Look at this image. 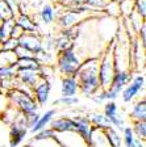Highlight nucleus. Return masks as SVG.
Listing matches in <instances>:
<instances>
[{"mask_svg":"<svg viewBox=\"0 0 146 147\" xmlns=\"http://www.w3.org/2000/svg\"><path fill=\"white\" fill-rule=\"evenodd\" d=\"M97 71H99V58L91 57L80 63L79 68L76 70L74 75L79 84V91L86 97H91L94 93H96L100 89Z\"/></svg>","mask_w":146,"mask_h":147,"instance_id":"f257e3e1","label":"nucleus"},{"mask_svg":"<svg viewBox=\"0 0 146 147\" xmlns=\"http://www.w3.org/2000/svg\"><path fill=\"white\" fill-rule=\"evenodd\" d=\"M18 46L28 50L32 55H37L43 50V41L37 33H24L18 38Z\"/></svg>","mask_w":146,"mask_h":147,"instance_id":"423d86ee","label":"nucleus"},{"mask_svg":"<svg viewBox=\"0 0 146 147\" xmlns=\"http://www.w3.org/2000/svg\"><path fill=\"white\" fill-rule=\"evenodd\" d=\"M82 62L83 61L75 53L74 47H69V49H65L62 51H58L57 66L59 72L63 76H74Z\"/></svg>","mask_w":146,"mask_h":147,"instance_id":"20e7f679","label":"nucleus"},{"mask_svg":"<svg viewBox=\"0 0 146 147\" xmlns=\"http://www.w3.org/2000/svg\"><path fill=\"white\" fill-rule=\"evenodd\" d=\"M1 42H3V41H1V37H0V45H1Z\"/></svg>","mask_w":146,"mask_h":147,"instance_id":"c03bdc74","label":"nucleus"},{"mask_svg":"<svg viewBox=\"0 0 146 147\" xmlns=\"http://www.w3.org/2000/svg\"><path fill=\"white\" fill-rule=\"evenodd\" d=\"M105 131V135H107V139L109 142L111 147H122V137L120 135L119 130L115 127H108L104 130Z\"/></svg>","mask_w":146,"mask_h":147,"instance_id":"412c9836","label":"nucleus"},{"mask_svg":"<svg viewBox=\"0 0 146 147\" xmlns=\"http://www.w3.org/2000/svg\"><path fill=\"white\" fill-rule=\"evenodd\" d=\"M132 130H133L134 137L137 139H140V141L146 139V121H134Z\"/></svg>","mask_w":146,"mask_h":147,"instance_id":"a878e982","label":"nucleus"},{"mask_svg":"<svg viewBox=\"0 0 146 147\" xmlns=\"http://www.w3.org/2000/svg\"><path fill=\"white\" fill-rule=\"evenodd\" d=\"M145 89V76L143 75H137L129 82V84L121 91V97L124 102H130L137 97V95L141 91Z\"/></svg>","mask_w":146,"mask_h":147,"instance_id":"6e6552de","label":"nucleus"},{"mask_svg":"<svg viewBox=\"0 0 146 147\" xmlns=\"http://www.w3.org/2000/svg\"><path fill=\"white\" fill-rule=\"evenodd\" d=\"M24 34V30H22L21 28L18 26V25H13L12 26V29H11V32H9V36L8 37H11V38H15V40H18L20 37Z\"/></svg>","mask_w":146,"mask_h":147,"instance_id":"ea45409f","label":"nucleus"},{"mask_svg":"<svg viewBox=\"0 0 146 147\" xmlns=\"http://www.w3.org/2000/svg\"><path fill=\"white\" fill-rule=\"evenodd\" d=\"M22 147H32L31 144H25V146H22Z\"/></svg>","mask_w":146,"mask_h":147,"instance_id":"37998d69","label":"nucleus"},{"mask_svg":"<svg viewBox=\"0 0 146 147\" xmlns=\"http://www.w3.org/2000/svg\"><path fill=\"white\" fill-rule=\"evenodd\" d=\"M134 141H136V137H134L132 127L130 126H125L122 129V143L125 144V147H133Z\"/></svg>","mask_w":146,"mask_h":147,"instance_id":"c85d7f7f","label":"nucleus"},{"mask_svg":"<svg viewBox=\"0 0 146 147\" xmlns=\"http://www.w3.org/2000/svg\"><path fill=\"white\" fill-rule=\"evenodd\" d=\"M62 147H90V144L76 131L55 133L54 135Z\"/></svg>","mask_w":146,"mask_h":147,"instance_id":"1a4fd4ad","label":"nucleus"},{"mask_svg":"<svg viewBox=\"0 0 146 147\" xmlns=\"http://www.w3.org/2000/svg\"><path fill=\"white\" fill-rule=\"evenodd\" d=\"M129 117L134 121H146V100L142 97V100H138L132 107V110L129 113Z\"/></svg>","mask_w":146,"mask_h":147,"instance_id":"a211bd4d","label":"nucleus"},{"mask_svg":"<svg viewBox=\"0 0 146 147\" xmlns=\"http://www.w3.org/2000/svg\"><path fill=\"white\" fill-rule=\"evenodd\" d=\"M119 7H120V15L129 17L133 13L134 0H119Z\"/></svg>","mask_w":146,"mask_h":147,"instance_id":"cd10ccee","label":"nucleus"},{"mask_svg":"<svg viewBox=\"0 0 146 147\" xmlns=\"http://www.w3.org/2000/svg\"><path fill=\"white\" fill-rule=\"evenodd\" d=\"M40 17L45 25H50L54 21V8L50 4H45L40 11Z\"/></svg>","mask_w":146,"mask_h":147,"instance_id":"b1692460","label":"nucleus"},{"mask_svg":"<svg viewBox=\"0 0 146 147\" xmlns=\"http://www.w3.org/2000/svg\"><path fill=\"white\" fill-rule=\"evenodd\" d=\"M40 79H41V75L38 71L26 70V68H17L15 80H17L20 84L24 86V87H17V88H21V89H25V91L32 92L33 87L40 82Z\"/></svg>","mask_w":146,"mask_h":147,"instance_id":"0eeeda50","label":"nucleus"},{"mask_svg":"<svg viewBox=\"0 0 146 147\" xmlns=\"http://www.w3.org/2000/svg\"><path fill=\"white\" fill-rule=\"evenodd\" d=\"M49 127L54 133H65V131H76L75 122L71 117H59L54 118L50 122Z\"/></svg>","mask_w":146,"mask_h":147,"instance_id":"f8f14e48","label":"nucleus"},{"mask_svg":"<svg viewBox=\"0 0 146 147\" xmlns=\"http://www.w3.org/2000/svg\"><path fill=\"white\" fill-rule=\"evenodd\" d=\"M29 144L32 147H62L55 137L48 138V139H41V141H33L32 139Z\"/></svg>","mask_w":146,"mask_h":147,"instance_id":"bb28decb","label":"nucleus"},{"mask_svg":"<svg viewBox=\"0 0 146 147\" xmlns=\"http://www.w3.org/2000/svg\"><path fill=\"white\" fill-rule=\"evenodd\" d=\"M55 135V133L53 131L52 129L49 127H45V129H42L41 131H38V133H36L34 134V137L32 138L33 141H41V139H48V138H53Z\"/></svg>","mask_w":146,"mask_h":147,"instance_id":"c9c22d12","label":"nucleus"},{"mask_svg":"<svg viewBox=\"0 0 146 147\" xmlns=\"http://www.w3.org/2000/svg\"><path fill=\"white\" fill-rule=\"evenodd\" d=\"M16 61H17V57H16L15 51L0 49V68L13 66L16 64Z\"/></svg>","mask_w":146,"mask_h":147,"instance_id":"5701e85b","label":"nucleus"},{"mask_svg":"<svg viewBox=\"0 0 146 147\" xmlns=\"http://www.w3.org/2000/svg\"><path fill=\"white\" fill-rule=\"evenodd\" d=\"M109 0H86L84 4L87 7H90V8L92 9V11H96V9H104V7L107 5V3H108Z\"/></svg>","mask_w":146,"mask_h":147,"instance_id":"58836bf2","label":"nucleus"},{"mask_svg":"<svg viewBox=\"0 0 146 147\" xmlns=\"http://www.w3.org/2000/svg\"><path fill=\"white\" fill-rule=\"evenodd\" d=\"M54 104H62L66 107H74V105L79 104V97L76 96H62L58 100L54 101Z\"/></svg>","mask_w":146,"mask_h":147,"instance_id":"72a5a7b5","label":"nucleus"},{"mask_svg":"<svg viewBox=\"0 0 146 147\" xmlns=\"http://www.w3.org/2000/svg\"><path fill=\"white\" fill-rule=\"evenodd\" d=\"M88 118H90V121H91L94 127L103 129V130L111 127L109 119L107 118L104 113H91V114H88Z\"/></svg>","mask_w":146,"mask_h":147,"instance_id":"aec40b11","label":"nucleus"},{"mask_svg":"<svg viewBox=\"0 0 146 147\" xmlns=\"http://www.w3.org/2000/svg\"><path fill=\"white\" fill-rule=\"evenodd\" d=\"M79 91V84L75 76H63L61 83L62 96H76Z\"/></svg>","mask_w":146,"mask_h":147,"instance_id":"4468645a","label":"nucleus"},{"mask_svg":"<svg viewBox=\"0 0 146 147\" xmlns=\"http://www.w3.org/2000/svg\"><path fill=\"white\" fill-rule=\"evenodd\" d=\"M138 36H140V43L142 45V47H145L146 45V22H143L141 25V28L138 29Z\"/></svg>","mask_w":146,"mask_h":147,"instance_id":"a19ab883","label":"nucleus"},{"mask_svg":"<svg viewBox=\"0 0 146 147\" xmlns=\"http://www.w3.org/2000/svg\"><path fill=\"white\" fill-rule=\"evenodd\" d=\"M15 24L21 28L22 30H24V33H36V30H37V24L29 16L24 15V13L15 16Z\"/></svg>","mask_w":146,"mask_h":147,"instance_id":"f3484780","label":"nucleus"},{"mask_svg":"<svg viewBox=\"0 0 146 147\" xmlns=\"http://www.w3.org/2000/svg\"><path fill=\"white\" fill-rule=\"evenodd\" d=\"M69 47H74V41L61 32L59 36L54 38V50L62 51V50L69 49Z\"/></svg>","mask_w":146,"mask_h":147,"instance_id":"4be33fe9","label":"nucleus"},{"mask_svg":"<svg viewBox=\"0 0 146 147\" xmlns=\"http://www.w3.org/2000/svg\"><path fill=\"white\" fill-rule=\"evenodd\" d=\"M17 46H18V40H15V38H11V37H8V38H5V40L1 42V45H0V49H1V50H9V51H13V50H15Z\"/></svg>","mask_w":146,"mask_h":147,"instance_id":"e433bc0d","label":"nucleus"},{"mask_svg":"<svg viewBox=\"0 0 146 147\" xmlns=\"http://www.w3.org/2000/svg\"><path fill=\"white\" fill-rule=\"evenodd\" d=\"M55 114H57V110H55V109L46 110L43 114H41L40 119H38V121L36 122V125H34L32 129H29V130H31V133H32V134H36V133L41 131L42 129L48 127V126L50 125V122H52L53 119H54Z\"/></svg>","mask_w":146,"mask_h":147,"instance_id":"dca6fc26","label":"nucleus"},{"mask_svg":"<svg viewBox=\"0 0 146 147\" xmlns=\"http://www.w3.org/2000/svg\"><path fill=\"white\" fill-rule=\"evenodd\" d=\"M7 101L11 107L20 110L22 114L38 112V104L34 100L33 93L31 91H25L21 88H11L7 95Z\"/></svg>","mask_w":146,"mask_h":147,"instance_id":"f03ea898","label":"nucleus"},{"mask_svg":"<svg viewBox=\"0 0 146 147\" xmlns=\"http://www.w3.org/2000/svg\"><path fill=\"white\" fill-rule=\"evenodd\" d=\"M9 137H8V146L9 147H18L22 143L28 135V127L25 123L24 114L18 116L13 122L9 123Z\"/></svg>","mask_w":146,"mask_h":147,"instance_id":"39448f33","label":"nucleus"},{"mask_svg":"<svg viewBox=\"0 0 146 147\" xmlns=\"http://www.w3.org/2000/svg\"><path fill=\"white\" fill-rule=\"evenodd\" d=\"M82 18H83L82 15H78V13L70 11V9H67V11H65V12L58 17V25H59L62 29H67V28L78 25L82 21Z\"/></svg>","mask_w":146,"mask_h":147,"instance_id":"ddd939ff","label":"nucleus"},{"mask_svg":"<svg viewBox=\"0 0 146 147\" xmlns=\"http://www.w3.org/2000/svg\"><path fill=\"white\" fill-rule=\"evenodd\" d=\"M133 147H145V141H140V139H137V138H136Z\"/></svg>","mask_w":146,"mask_h":147,"instance_id":"79ce46f5","label":"nucleus"},{"mask_svg":"<svg viewBox=\"0 0 146 147\" xmlns=\"http://www.w3.org/2000/svg\"><path fill=\"white\" fill-rule=\"evenodd\" d=\"M50 91H52V84L48 79H42L41 78L40 82L37 83L36 86L32 89L34 100L37 101L38 107H43L48 104L49 97H50Z\"/></svg>","mask_w":146,"mask_h":147,"instance_id":"9d476101","label":"nucleus"},{"mask_svg":"<svg viewBox=\"0 0 146 147\" xmlns=\"http://www.w3.org/2000/svg\"><path fill=\"white\" fill-rule=\"evenodd\" d=\"M9 126L3 118H0V147H5L8 143Z\"/></svg>","mask_w":146,"mask_h":147,"instance_id":"7c9ffc66","label":"nucleus"},{"mask_svg":"<svg viewBox=\"0 0 146 147\" xmlns=\"http://www.w3.org/2000/svg\"><path fill=\"white\" fill-rule=\"evenodd\" d=\"M16 68H26V70H33L40 72L41 64L34 55H31V57H25V58H18L16 61Z\"/></svg>","mask_w":146,"mask_h":147,"instance_id":"6ab92c4d","label":"nucleus"},{"mask_svg":"<svg viewBox=\"0 0 146 147\" xmlns=\"http://www.w3.org/2000/svg\"><path fill=\"white\" fill-rule=\"evenodd\" d=\"M74 122H75V129H76V133L80 135V137L84 139L87 143L90 142V137H91V133H92V126L91 121H90L88 116H83V114H78V116L73 117Z\"/></svg>","mask_w":146,"mask_h":147,"instance_id":"9b49d317","label":"nucleus"},{"mask_svg":"<svg viewBox=\"0 0 146 147\" xmlns=\"http://www.w3.org/2000/svg\"><path fill=\"white\" fill-rule=\"evenodd\" d=\"M88 144H90V147H111L109 142L107 139L105 131H104L103 129H97V127L92 129Z\"/></svg>","mask_w":146,"mask_h":147,"instance_id":"2eb2a0df","label":"nucleus"},{"mask_svg":"<svg viewBox=\"0 0 146 147\" xmlns=\"http://www.w3.org/2000/svg\"><path fill=\"white\" fill-rule=\"evenodd\" d=\"M16 72H17L16 64L9 66V67L0 68V82H9V83H12L13 79H16Z\"/></svg>","mask_w":146,"mask_h":147,"instance_id":"393cba45","label":"nucleus"},{"mask_svg":"<svg viewBox=\"0 0 146 147\" xmlns=\"http://www.w3.org/2000/svg\"><path fill=\"white\" fill-rule=\"evenodd\" d=\"M104 114L108 119L115 117L116 114H119V108H117L115 101H107L105 105H104Z\"/></svg>","mask_w":146,"mask_h":147,"instance_id":"2f4dec72","label":"nucleus"},{"mask_svg":"<svg viewBox=\"0 0 146 147\" xmlns=\"http://www.w3.org/2000/svg\"><path fill=\"white\" fill-rule=\"evenodd\" d=\"M116 72L115 68V61H113V43L108 46V49L103 54V57L99 58V83H100V89L105 91L109 88L111 82L113 79V75Z\"/></svg>","mask_w":146,"mask_h":147,"instance_id":"7ed1b4c3","label":"nucleus"},{"mask_svg":"<svg viewBox=\"0 0 146 147\" xmlns=\"http://www.w3.org/2000/svg\"><path fill=\"white\" fill-rule=\"evenodd\" d=\"M103 11H105V13L109 17H119L120 16V7L117 0H109L107 5L104 7Z\"/></svg>","mask_w":146,"mask_h":147,"instance_id":"c756f323","label":"nucleus"},{"mask_svg":"<svg viewBox=\"0 0 146 147\" xmlns=\"http://www.w3.org/2000/svg\"><path fill=\"white\" fill-rule=\"evenodd\" d=\"M41 114L40 112H34V113H29V114H24V118H25V123H26V127L28 129H32L36 122L40 119Z\"/></svg>","mask_w":146,"mask_h":147,"instance_id":"4c0bfd02","label":"nucleus"},{"mask_svg":"<svg viewBox=\"0 0 146 147\" xmlns=\"http://www.w3.org/2000/svg\"><path fill=\"white\" fill-rule=\"evenodd\" d=\"M133 12L138 15L141 18L145 20L146 17V0H134V9Z\"/></svg>","mask_w":146,"mask_h":147,"instance_id":"f704fd0d","label":"nucleus"},{"mask_svg":"<svg viewBox=\"0 0 146 147\" xmlns=\"http://www.w3.org/2000/svg\"><path fill=\"white\" fill-rule=\"evenodd\" d=\"M9 17H13V13L11 11V8H9L7 0H0V24H1L3 20Z\"/></svg>","mask_w":146,"mask_h":147,"instance_id":"473e14b6","label":"nucleus"}]
</instances>
